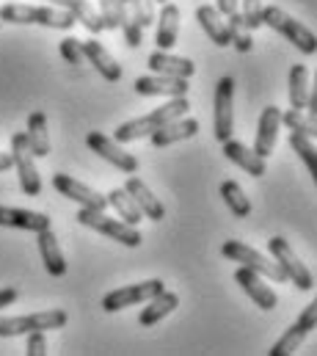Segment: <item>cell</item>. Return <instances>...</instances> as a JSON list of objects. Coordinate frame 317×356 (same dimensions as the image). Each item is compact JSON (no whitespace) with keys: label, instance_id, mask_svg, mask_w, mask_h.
I'll use <instances>...</instances> for the list:
<instances>
[{"label":"cell","instance_id":"2","mask_svg":"<svg viewBox=\"0 0 317 356\" xmlns=\"http://www.w3.org/2000/svg\"><path fill=\"white\" fill-rule=\"evenodd\" d=\"M0 19L11 25H44L56 31H70L78 19L58 6H25V3H6L0 8Z\"/></svg>","mask_w":317,"mask_h":356},{"label":"cell","instance_id":"42","mask_svg":"<svg viewBox=\"0 0 317 356\" xmlns=\"http://www.w3.org/2000/svg\"><path fill=\"white\" fill-rule=\"evenodd\" d=\"M216 8H218L221 17H229V14H235V11L240 8V0H218Z\"/></svg>","mask_w":317,"mask_h":356},{"label":"cell","instance_id":"24","mask_svg":"<svg viewBox=\"0 0 317 356\" xmlns=\"http://www.w3.org/2000/svg\"><path fill=\"white\" fill-rule=\"evenodd\" d=\"M177 307H179V296H177V293H168V290L163 287L158 296H152V298L147 301V307H144L138 323H141V326H155L165 315H171Z\"/></svg>","mask_w":317,"mask_h":356},{"label":"cell","instance_id":"11","mask_svg":"<svg viewBox=\"0 0 317 356\" xmlns=\"http://www.w3.org/2000/svg\"><path fill=\"white\" fill-rule=\"evenodd\" d=\"M232 97H235V81L232 78H221L218 86H216V138L224 144L227 138H232V130H235V113H232Z\"/></svg>","mask_w":317,"mask_h":356},{"label":"cell","instance_id":"13","mask_svg":"<svg viewBox=\"0 0 317 356\" xmlns=\"http://www.w3.org/2000/svg\"><path fill=\"white\" fill-rule=\"evenodd\" d=\"M235 282H238L240 287H243V293H245L259 309H265V312L276 309L279 298H276V293L270 290V284H265V276H259V273L251 270V268L240 266L238 270H235Z\"/></svg>","mask_w":317,"mask_h":356},{"label":"cell","instance_id":"36","mask_svg":"<svg viewBox=\"0 0 317 356\" xmlns=\"http://www.w3.org/2000/svg\"><path fill=\"white\" fill-rule=\"evenodd\" d=\"M130 11L141 28H149L155 22V0H130Z\"/></svg>","mask_w":317,"mask_h":356},{"label":"cell","instance_id":"20","mask_svg":"<svg viewBox=\"0 0 317 356\" xmlns=\"http://www.w3.org/2000/svg\"><path fill=\"white\" fill-rule=\"evenodd\" d=\"M149 70L155 75H168V78H190L196 72V64L190 58H179V56H171L168 50H155L149 56Z\"/></svg>","mask_w":317,"mask_h":356},{"label":"cell","instance_id":"35","mask_svg":"<svg viewBox=\"0 0 317 356\" xmlns=\"http://www.w3.org/2000/svg\"><path fill=\"white\" fill-rule=\"evenodd\" d=\"M290 147H293V152H298V158L304 161V166L309 169V175L317 177V152L312 138L309 136H301V133H290Z\"/></svg>","mask_w":317,"mask_h":356},{"label":"cell","instance_id":"25","mask_svg":"<svg viewBox=\"0 0 317 356\" xmlns=\"http://www.w3.org/2000/svg\"><path fill=\"white\" fill-rule=\"evenodd\" d=\"M28 147L36 158H47L50 155V130H47V116L42 111H33L28 116V130H25Z\"/></svg>","mask_w":317,"mask_h":356},{"label":"cell","instance_id":"39","mask_svg":"<svg viewBox=\"0 0 317 356\" xmlns=\"http://www.w3.org/2000/svg\"><path fill=\"white\" fill-rule=\"evenodd\" d=\"M97 14H99V19H102V28H105V31H116V28H119V11H116V0H99Z\"/></svg>","mask_w":317,"mask_h":356},{"label":"cell","instance_id":"1","mask_svg":"<svg viewBox=\"0 0 317 356\" xmlns=\"http://www.w3.org/2000/svg\"><path fill=\"white\" fill-rule=\"evenodd\" d=\"M188 108H190V102H188L185 97H171V102H165L163 108H155L152 113L138 116V119H130V122H124L122 127H116L113 141L130 144V141H138V138H149V136H152L158 127H163L165 122L185 116Z\"/></svg>","mask_w":317,"mask_h":356},{"label":"cell","instance_id":"37","mask_svg":"<svg viewBox=\"0 0 317 356\" xmlns=\"http://www.w3.org/2000/svg\"><path fill=\"white\" fill-rule=\"evenodd\" d=\"M58 50H61V56H64V61H67V64H75V67L86 64V56H83L80 39H75V36H67V39H61Z\"/></svg>","mask_w":317,"mask_h":356},{"label":"cell","instance_id":"18","mask_svg":"<svg viewBox=\"0 0 317 356\" xmlns=\"http://www.w3.org/2000/svg\"><path fill=\"white\" fill-rule=\"evenodd\" d=\"M196 133H199V122H196V119H188V116H179V119H171V122H165L163 127H158V130L149 136V141H152L155 147H171V144H177V141L193 138Z\"/></svg>","mask_w":317,"mask_h":356},{"label":"cell","instance_id":"28","mask_svg":"<svg viewBox=\"0 0 317 356\" xmlns=\"http://www.w3.org/2000/svg\"><path fill=\"white\" fill-rule=\"evenodd\" d=\"M108 196V207H113L116 210V216L122 218V221H127V224H133V227H138L141 224V210H138V204L133 202V196L124 191V188H113L111 193H105Z\"/></svg>","mask_w":317,"mask_h":356},{"label":"cell","instance_id":"5","mask_svg":"<svg viewBox=\"0 0 317 356\" xmlns=\"http://www.w3.org/2000/svg\"><path fill=\"white\" fill-rule=\"evenodd\" d=\"M67 312L64 309H44L33 315H17V318H0V337H17L28 332H53L67 326Z\"/></svg>","mask_w":317,"mask_h":356},{"label":"cell","instance_id":"38","mask_svg":"<svg viewBox=\"0 0 317 356\" xmlns=\"http://www.w3.org/2000/svg\"><path fill=\"white\" fill-rule=\"evenodd\" d=\"M240 6H243L240 14H243L248 31L259 28V25H262V0H240Z\"/></svg>","mask_w":317,"mask_h":356},{"label":"cell","instance_id":"27","mask_svg":"<svg viewBox=\"0 0 317 356\" xmlns=\"http://www.w3.org/2000/svg\"><path fill=\"white\" fill-rule=\"evenodd\" d=\"M47 3H50V6H58V8H67L80 25H86L94 36H97L99 31H105V28H102V19H99V14H97V8H94L88 0H47Z\"/></svg>","mask_w":317,"mask_h":356},{"label":"cell","instance_id":"22","mask_svg":"<svg viewBox=\"0 0 317 356\" xmlns=\"http://www.w3.org/2000/svg\"><path fill=\"white\" fill-rule=\"evenodd\" d=\"M36 243H39V254H42V263L47 268V273L50 276H64L67 273V260H64V252H61V246L53 235V227L36 232Z\"/></svg>","mask_w":317,"mask_h":356},{"label":"cell","instance_id":"7","mask_svg":"<svg viewBox=\"0 0 317 356\" xmlns=\"http://www.w3.org/2000/svg\"><path fill=\"white\" fill-rule=\"evenodd\" d=\"M11 161L14 169L19 175V188L25 196H39L42 193V177L36 172V155L28 147L25 133H14L11 136Z\"/></svg>","mask_w":317,"mask_h":356},{"label":"cell","instance_id":"6","mask_svg":"<svg viewBox=\"0 0 317 356\" xmlns=\"http://www.w3.org/2000/svg\"><path fill=\"white\" fill-rule=\"evenodd\" d=\"M221 254H224L227 260H232V263H240V266L257 270L259 276H265V279H270V282H279V284L287 282L284 270L279 268L276 260L259 254L257 249H251V246H245V243H240V241H227V243L221 246Z\"/></svg>","mask_w":317,"mask_h":356},{"label":"cell","instance_id":"43","mask_svg":"<svg viewBox=\"0 0 317 356\" xmlns=\"http://www.w3.org/2000/svg\"><path fill=\"white\" fill-rule=\"evenodd\" d=\"M17 296H19V293H17L14 287H3V290H0V309H3V307H11V304L17 301Z\"/></svg>","mask_w":317,"mask_h":356},{"label":"cell","instance_id":"19","mask_svg":"<svg viewBox=\"0 0 317 356\" xmlns=\"http://www.w3.org/2000/svg\"><path fill=\"white\" fill-rule=\"evenodd\" d=\"M124 191L133 196V202L138 204L141 216H147L149 221H163L165 218V207L160 204V199L147 188V182L141 177H130L124 182Z\"/></svg>","mask_w":317,"mask_h":356},{"label":"cell","instance_id":"15","mask_svg":"<svg viewBox=\"0 0 317 356\" xmlns=\"http://www.w3.org/2000/svg\"><path fill=\"white\" fill-rule=\"evenodd\" d=\"M279 127H282V111L276 105H268L259 116V127H257V138H254V152L259 158H268L276 149Z\"/></svg>","mask_w":317,"mask_h":356},{"label":"cell","instance_id":"12","mask_svg":"<svg viewBox=\"0 0 317 356\" xmlns=\"http://www.w3.org/2000/svg\"><path fill=\"white\" fill-rule=\"evenodd\" d=\"M53 188H56L61 196L78 202L80 207H91V210H105V207H108V196H102L99 191L88 188L86 182L75 179L72 175H53Z\"/></svg>","mask_w":317,"mask_h":356},{"label":"cell","instance_id":"23","mask_svg":"<svg viewBox=\"0 0 317 356\" xmlns=\"http://www.w3.org/2000/svg\"><path fill=\"white\" fill-rule=\"evenodd\" d=\"M179 8L174 3H163L158 19V33H155V42H158V50H171L179 39Z\"/></svg>","mask_w":317,"mask_h":356},{"label":"cell","instance_id":"41","mask_svg":"<svg viewBox=\"0 0 317 356\" xmlns=\"http://www.w3.org/2000/svg\"><path fill=\"white\" fill-rule=\"evenodd\" d=\"M295 323H298V326H301V329H307V332H309V334H312V332H315V326H317V304H315V301H312V304H307V307H304V312H301V318H298V321H295Z\"/></svg>","mask_w":317,"mask_h":356},{"label":"cell","instance_id":"45","mask_svg":"<svg viewBox=\"0 0 317 356\" xmlns=\"http://www.w3.org/2000/svg\"><path fill=\"white\" fill-rule=\"evenodd\" d=\"M155 3H168V0H155Z\"/></svg>","mask_w":317,"mask_h":356},{"label":"cell","instance_id":"3","mask_svg":"<svg viewBox=\"0 0 317 356\" xmlns=\"http://www.w3.org/2000/svg\"><path fill=\"white\" fill-rule=\"evenodd\" d=\"M75 218H78L83 227H88V229H94V232H99V235H105V238H111V241H116V243H122V246L138 249V246L144 243L138 227H133V224H127V221H122V218H111L105 210L80 207Z\"/></svg>","mask_w":317,"mask_h":356},{"label":"cell","instance_id":"31","mask_svg":"<svg viewBox=\"0 0 317 356\" xmlns=\"http://www.w3.org/2000/svg\"><path fill=\"white\" fill-rule=\"evenodd\" d=\"M221 196H224V202H227V207L232 210L235 218H245L251 213V202H248V196L243 193V188L235 179H224L221 182Z\"/></svg>","mask_w":317,"mask_h":356},{"label":"cell","instance_id":"26","mask_svg":"<svg viewBox=\"0 0 317 356\" xmlns=\"http://www.w3.org/2000/svg\"><path fill=\"white\" fill-rule=\"evenodd\" d=\"M196 19L204 28V33L210 36V42H216L218 47L229 44V31H227V19L218 14L216 6H199L196 8Z\"/></svg>","mask_w":317,"mask_h":356},{"label":"cell","instance_id":"9","mask_svg":"<svg viewBox=\"0 0 317 356\" xmlns=\"http://www.w3.org/2000/svg\"><path fill=\"white\" fill-rule=\"evenodd\" d=\"M163 287L165 284L160 279H147V282H138V284H127V287L111 290L102 298V309L105 312H119V309H127V307H136V304H147L152 296H158Z\"/></svg>","mask_w":317,"mask_h":356},{"label":"cell","instance_id":"14","mask_svg":"<svg viewBox=\"0 0 317 356\" xmlns=\"http://www.w3.org/2000/svg\"><path fill=\"white\" fill-rule=\"evenodd\" d=\"M133 86L141 97H185L190 89L185 78H168V75H144L136 78Z\"/></svg>","mask_w":317,"mask_h":356},{"label":"cell","instance_id":"33","mask_svg":"<svg viewBox=\"0 0 317 356\" xmlns=\"http://www.w3.org/2000/svg\"><path fill=\"white\" fill-rule=\"evenodd\" d=\"M309 337V332L307 329H301L298 323H293L279 340H276V346L268 351V356H290L293 351H298L301 348V343Z\"/></svg>","mask_w":317,"mask_h":356},{"label":"cell","instance_id":"29","mask_svg":"<svg viewBox=\"0 0 317 356\" xmlns=\"http://www.w3.org/2000/svg\"><path fill=\"white\" fill-rule=\"evenodd\" d=\"M309 91H312L309 89V70L304 64H293V70H290V108L304 111Z\"/></svg>","mask_w":317,"mask_h":356},{"label":"cell","instance_id":"17","mask_svg":"<svg viewBox=\"0 0 317 356\" xmlns=\"http://www.w3.org/2000/svg\"><path fill=\"white\" fill-rule=\"evenodd\" d=\"M80 47H83V56H86V61L88 64H94V70L108 81V83H116L119 78H122V67H119V61L99 44V42H94V39H86V42H80Z\"/></svg>","mask_w":317,"mask_h":356},{"label":"cell","instance_id":"8","mask_svg":"<svg viewBox=\"0 0 317 356\" xmlns=\"http://www.w3.org/2000/svg\"><path fill=\"white\" fill-rule=\"evenodd\" d=\"M268 249H270V257H273V260L279 263V268L284 270L287 282H293L298 290H312V284H315L312 270L298 260V254L293 252V246H290L284 238H279V235L270 238V241H268Z\"/></svg>","mask_w":317,"mask_h":356},{"label":"cell","instance_id":"21","mask_svg":"<svg viewBox=\"0 0 317 356\" xmlns=\"http://www.w3.org/2000/svg\"><path fill=\"white\" fill-rule=\"evenodd\" d=\"M224 155H227L235 166H240L245 175H251V177H265V172H268L265 158H259L254 149H248V147L240 144V141L227 138V141H224Z\"/></svg>","mask_w":317,"mask_h":356},{"label":"cell","instance_id":"10","mask_svg":"<svg viewBox=\"0 0 317 356\" xmlns=\"http://www.w3.org/2000/svg\"><path fill=\"white\" fill-rule=\"evenodd\" d=\"M86 144H88L91 152H97L102 161H108V163L116 166L119 172H124V175H136V172H138V158H136L133 152H124L122 144L113 141V138H108L105 133L91 130V133L86 136Z\"/></svg>","mask_w":317,"mask_h":356},{"label":"cell","instance_id":"4","mask_svg":"<svg viewBox=\"0 0 317 356\" xmlns=\"http://www.w3.org/2000/svg\"><path fill=\"white\" fill-rule=\"evenodd\" d=\"M262 25H270L273 31H279L287 42H293L304 56H315L317 50V39L315 33L304 25V22H298V19H293L287 11H282L279 6H262Z\"/></svg>","mask_w":317,"mask_h":356},{"label":"cell","instance_id":"40","mask_svg":"<svg viewBox=\"0 0 317 356\" xmlns=\"http://www.w3.org/2000/svg\"><path fill=\"white\" fill-rule=\"evenodd\" d=\"M25 354L28 356H44L47 354V337H44V332H28Z\"/></svg>","mask_w":317,"mask_h":356},{"label":"cell","instance_id":"30","mask_svg":"<svg viewBox=\"0 0 317 356\" xmlns=\"http://www.w3.org/2000/svg\"><path fill=\"white\" fill-rule=\"evenodd\" d=\"M116 11H119V28L124 33V42L130 47H141L144 42V28L136 22L133 11H130V0H116Z\"/></svg>","mask_w":317,"mask_h":356},{"label":"cell","instance_id":"34","mask_svg":"<svg viewBox=\"0 0 317 356\" xmlns=\"http://www.w3.org/2000/svg\"><path fill=\"white\" fill-rule=\"evenodd\" d=\"M282 124H287L290 133H301V136H309V138H315L317 136L315 119H312L307 111H295V108H290L287 113H282Z\"/></svg>","mask_w":317,"mask_h":356},{"label":"cell","instance_id":"32","mask_svg":"<svg viewBox=\"0 0 317 356\" xmlns=\"http://www.w3.org/2000/svg\"><path fill=\"white\" fill-rule=\"evenodd\" d=\"M227 31H229V44H235L238 53H248V50H251V44H254V42H251V31H248V25H245L240 8L235 14L227 17Z\"/></svg>","mask_w":317,"mask_h":356},{"label":"cell","instance_id":"16","mask_svg":"<svg viewBox=\"0 0 317 356\" xmlns=\"http://www.w3.org/2000/svg\"><path fill=\"white\" fill-rule=\"evenodd\" d=\"M0 227L42 232V229H50V218L44 213H33V210H22V207H6V204H0Z\"/></svg>","mask_w":317,"mask_h":356},{"label":"cell","instance_id":"44","mask_svg":"<svg viewBox=\"0 0 317 356\" xmlns=\"http://www.w3.org/2000/svg\"><path fill=\"white\" fill-rule=\"evenodd\" d=\"M8 169H14V161L8 152H0V172H8Z\"/></svg>","mask_w":317,"mask_h":356}]
</instances>
